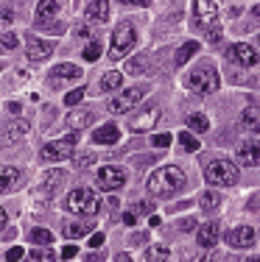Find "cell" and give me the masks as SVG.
<instances>
[{
  "mask_svg": "<svg viewBox=\"0 0 260 262\" xmlns=\"http://www.w3.org/2000/svg\"><path fill=\"white\" fill-rule=\"evenodd\" d=\"M230 59L235 61V64H241V67H255V64H260V53L252 45H246V42H238V45L230 48Z\"/></svg>",
  "mask_w": 260,
  "mask_h": 262,
  "instance_id": "11",
  "label": "cell"
},
{
  "mask_svg": "<svg viewBox=\"0 0 260 262\" xmlns=\"http://www.w3.org/2000/svg\"><path fill=\"white\" fill-rule=\"evenodd\" d=\"M129 212H134V215H151V201H137Z\"/></svg>",
  "mask_w": 260,
  "mask_h": 262,
  "instance_id": "38",
  "label": "cell"
},
{
  "mask_svg": "<svg viewBox=\"0 0 260 262\" xmlns=\"http://www.w3.org/2000/svg\"><path fill=\"white\" fill-rule=\"evenodd\" d=\"M121 3H126V6H140V9H146L148 0H121Z\"/></svg>",
  "mask_w": 260,
  "mask_h": 262,
  "instance_id": "47",
  "label": "cell"
},
{
  "mask_svg": "<svg viewBox=\"0 0 260 262\" xmlns=\"http://www.w3.org/2000/svg\"><path fill=\"white\" fill-rule=\"evenodd\" d=\"M218 257H215V254H207V257H202V262H215Z\"/></svg>",
  "mask_w": 260,
  "mask_h": 262,
  "instance_id": "53",
  "label": "cell"
},
{
  "mask_svg": "<svg viewBox=\"0 0 260 262\" xmlns=\"http://www.w3.org/2000/svg\"><path fill=\"white\" fill-rule=\"evenodd\" d=\"M31 243H36V246H48V243H53V234L48 232V229H34V232H31Z\"/></svg>",
  "mask_w": 260,
  "mask_h": 262,
  "instance_id": "32",
  "label": "cell"
},
{
  "mask_svg": "<svg viewBox=\"0 0 260 262\" xmlns=\"http://www.w3.org/2000/svg\"><path fill=\"white\" fill-rule=\"evenodd\" d=\"M171 259V248L168 246H151L146 251V262H168Z\"/></svg>",
  "mask_w": 260,
  "mask_h": 262,
  "instance_id": "26",
  "label": "cell"
},
{
  "mask_svg": "<svg viewBox=\"0 0 260 262\" xmlns=\"http://www.w3.org/2000/svg\"><path fill=\"white\" fill-rule=\"evenodd\" d=\"M98 56H101V45H98V42H90V45L84 48V59L87 61H95Z\"/></svg>",
  "mask_w": 260,
  "mask_h": 262,
  "instance_id": "36",
  "label": "cell"
},
{
  "mask_svg": "<svg viewBox=\"0 0 260 262\" xmlns=\"http://www.w3.org/2000/svg\"><path fill=\"white\" fill-rule=\"evenodd\" d=\"M11 20H14V14H11L9 9H6V11H3V23H11Z\"/></svg>",
  "mask_w": 260,
  "mask_h": 262,
  "instance_id": "51",
  "label": "cell"
},
{
  "mask_svg": "<svg viewBox=\"0 0 260 262\" xmlns=\"http://www.w3.org/2000/svg\"><path fill=\"white\" fill-rule=\"evenodd\" d=\"M62 11V0H39L36 6V20H53Z\"/></svg>",
  "mask_w": 260,
  "mask_h": 262,
  "instance_id": "22",
  "label": "cell"
},
{
  "mask_svg": "<svg viewBox=\"0 0 260 262\" xmlns=\"http://www.w3.org/2000/svg\"><path fill=\"white\" fill-rule=\"evenodd\" d=\"M92 140H95L98 145H115V142L121 140V131H117V126H112V123H107V126H101L92 134Z\"/></svg>",
  "mask_w": 260,
  "mask_h": 262,
  "instance_id": "21",
  "label": "cell"
},
{
  "mask_svg": "<svg viewBox=\"0 0 260 262\" xmlns=\"http://www.w3.org/2000/svg\"><path fill=\"white\" fill-rule=\"evenodd\" d=\"M146 56H134V59H129V64H126V73H132V76H137V73H143L146 70Z\"/></svg>",
  "mask_w": 260,
  "mask_h": 262,
  "instance_id": "35",
  "label": "cell"
},
{
  "mask_svg": "<svg viewBox=\"0 0 260 262\" xmlns=\"http://www.w3.org/2000/svg\"><path fill=\"white\" fill-rule=\"evenodd\" d=\"M67 126H70V128H87V126H92V112H87V109L70 112V115H67Z\"/></svg>",
  "mask_w": 260,
  "mask_h": 262,
  "instance_id": "24",
  "label": "cell"
},
{
  "mask_svg": "<svg viewBox=\"0 0 260 262\" xmlns=\"http://www.w3.org/2000/svg\"><path fill=\"white\" fill-rule=\"evenodd\" d=\"M134 42H137L134 28L129 26V23H121V26L115 28V34H112V48H109V56H112V59H123V56L134 48Z\"/></svg>",
  "mask_w": 260,
  "mask_h": 262,
  "instance_id": "6",
  "label": "cell"
},
{
  "mask_svg": "<svg viewBox=\"0 0 260 262\" xmlns=\"http://www.w3.org/2000/svg\"><path fill=\"white\" fill-rule=\"evenodd\" d=\"M90 246H92V248H101V246H104V234H101V232L92 234V237H90Z\"/></svg>",
  "mask_w": 260,
  "mask_h": 262,
  "instance_id": "44",
  "label": "cell"
},
{
  "mask_svg": "<svg viewBox=\"0 0 260 262\" xmlns=\"http://www.w3.org/2000/svg\"><path fill=\"white\" fill-rule=\"evenodd\" d=\"M123 223H126V226H134V223H137V215H134V212H126V215H123Z\"/></svg>",
  "mask_w": 260,
  "mask_h": 262,
  "instance_id": "46",
  "label": "cell"
},
{
  "mask_svg": "<svg viewBox=\"0 0 260 262\" xmlns=\"http://www.w3.org/2000/svg\"><path fill=\"white\" fill-rule=\"evenodd\" d=\"M126 176L129 173L123 170V167H117V165H107V167H101L98 170V176H95V184L101 187V190H121L123 184H126Z\"/></svg>",
  "mask_w": 260,
  "mask_h": 262,
  "instance_id": "7",
  "label": "cell"
},
{
  "mask_svg": "<svg viewBox=\"0 0 260 262\" xmlns=\"http://www.w3.org/2000/svg\"><path fill=\"white\" fill-rule=\"evenodd\" d=\"M121 86V73H107V76L101 78V90L109 92V90H117Z\"/></svg>",
  "mask_w": 260,
  "mask_h": 262,
  "instance_id": "34",
  "label": "cell"
},
{
  "mask_svg": "<svg viewBox=\"0 0 260 262\" xmlns=\"http://www.w3.org/2000/svg\"><path fill=\"white\" fill-rule=\"evenodd\" d=\"M196 51H199V42H185V45L176 51V56H173V61H176V64H188V59Z\"/></svg>",
  "mask_w": 260,
  "mask_h": 262,
  "instance_id": "30",
  "label": "cell"
},
{
  "mask_svg": "<svg viewBox=\"0 0 260 262\" xmlns=\"http://www.w3.org/2000/svg\"><path fill=\"white\" fill-rule=\"evenodd\" d=\"M188 86L193 92H199V95H210V92H215V90H218V73H215V67H210V64L196 67V70L188 76Z\"/></svg>",
  "mask_w": 260,
  "mask_h": 262,
  "instance_id": "4",
  "label": "cell"
},
{
  "mask_svg": "<svg viewBox=\"0 0 260 262\" xmlns=\"http://www.w3.org/2000/svg\"><path fill=\"white\" fill-rule=\"evenodd\" d=\"M95 229V221H76L67 226V237H84Z\"/></svg>",
  "mask_w": 260,
  "mask_h": 262,
  "instance_id": "25",
  "label": "cell"
},
{
  "mask_svg": "<svg viewBox=\"0 0 260 262\" xmlns=\"http://www.w3.org/2000/svg\"><path fill=\"white\" fill-rule=\"evenodd\" d=\"M98 198L95 192L90 190V187H76V190H70V195L65 198V209L73 212V215H95L98 212Z\"/></svg>",
  "mask_w": 260,
  "mask_h": 262,
  "instance_id": "2",
  "label": "cell"
},
{
  "mask_svg": "<svg viewBox=\"0 0 260 262\" xmlns=\"http://www.w3.org/2000/svg\"><path fill=\"white\" fill-rule=\"evenodd\" d=\"M143 95H146V86H129V90H123L117 98H112V101H109L107 109L112 112V115H123V112H129Z\"/></svg>",
  "mask_w": 260,
  "mask_h": 262,
  "instance_id": "8",
  "label": "cell"
},
{
  "mask_svg": "<svg viewBox=\"0 0 260 262\" xmlns=\"http://www.w3.org/2000/svg\"><path fill=\"white\" fill-rule=\"evenodd\" d=\"M76 36H78V39H90L92 34H90V28H87V26H78L76 28Z\"/></svg>",
  "mask_w": 260,
  "mask_h": 262,
  "instance_id": "45",
  "label": "cell"
},
{
  "mask_svg": "<svg viewBox=\"0 0 260 262\" xmlns=\"http://www.w3.org/2000/svg\"><path fill=\"white\" fill-rule=\"evenodd\" d=\"M90 165H95V154L84 151V154H76V157H73V167H78V170H84V167H90Z\"/></svg>",
  "mask_w": 260,
  "mask_h": 262,
  "instance_id": "31",
  "label": "cell"
},
{
  "mask_svg": "<svg viewBox=\"0 0 260 262\" xmlns=\"http://www.w3.org/2000/svg\"><path fill=\"white\" fill-rule=\"evenodd\" d=\"M84 73H82V67L78 64H59V67H53V73H51V81L53 84H65V81H78Z\"/></svg>",
  "mask_w": 260,
  "mask_h": 262,
  "instance_id": "17",
  "label": "cell"
},
{
  "mask_svg": "<svg viewBox=\"0 0 260 262\" xmlns=\"http://www.w3.org/2000/svg\"><path fill=\"white\" fill-rule=\"evenodd\" d=\"M227 243L232 248H252L255 246V229L252 226H235L230 234H227Z\"/></svg>",
  "mask_w": 260,
  "mask_h": 262,
  "instance_id": "12",
  "label": "cell"
},
{
  "mask_svg": "<svg viewBox=\"0 0 260 262\" xmlns=\"http://www.w3.org/2000/svg\"><path fill=\"white\" fill-rule=\"evenodd\" d=\"M207 39L210 42H218L221 39V26L218 28H207Z\"/></svg>",
  "mask_w": 260,
  "mask_h": 262,
  "instance_id": "43",
  "label": "cell"
},
{
  "mask_svg": "<svg viewBox=\"0 0 260 262\" xmlns=\"http://www.w3.org/2000/svg\"><path fill=\"white\" fill-rule=\"evenodd\" d=\"M76 142H78V131L67 134L65 140L48 142V145L39 151V159H42V162H62V159L73 157V148H76Z\"/></svg>",
  "mask_w": 260,
  "mask_h": 262,
  "instance_id": "5",
  "label": "cell"
},
{
  "mask_svg": "<svg viewBox=\"0 0 260 262\" xmlns=\"http://www.w3.org/2000/svg\"><path fill=\"white\" fill-rule=\"evenodd\" d=\"M26 257V251H23L20 246H14V248H9V251H6V259L9 262H17V259H23Z\"/></svg>",
  "mask_w": 260,
  "mask_h": 262,
  "instance_id": "39",
  "label": "cell"
},
{
  "mask_svg": "<svg viewBox=\"0 0 260 262\" xmlns=\"http://www.w3.org/2000/svg\"><path fill=\"white\" fill-rule=\"evenodd\" d=\"M188 128L190 131H196V134H202V131H207L210 128V123H207V117L202 115V112H193V115H188Z\"/></svg>",
  "mask_w": 260,
  "mask_h": 262,
  "instance_id": "28",
  "label": "cell"
},
{
  "mask_svg": "<svg viewBox=\"0 0 260 262\" xmlns=\"http://www.w3.org/2000/svg\"><path fill=\"white\" fill-rule=\"evenodd\" d=\"M218 234H221L218 223H215V221H207V223H202V226H199L196 240H199V246H204V248H213L215 243H218Z\"/></svg>",
  "mask_w": 260,
  "mask_h": 262,
  "instance_id": "16",
  "label": "cell"
},
{
  "mask_svg": "<svg viewBox=\"0 0 260 262\" xmlns=\"http://www.w3.org/2000/svg\"><path fill=\"white\" fill-rule=\"evenodd\" d=\"M193 17L202 28H213L218 23V6L213 0H193Z\"/></svg>",
  "mask_w": 260,
  "mask_h": 262,
  "instance_id": "9",
  "label": "cell"
},
{
  "mask_svg": "<svg viewBox=\"0 0 260 262\" xmlns=\"http://www.w3.org/2000/svg\"><path fill=\"white\" fill-rule=\"evenodd\" d=\"M252 14H255V17H260V6H255V9H252Z\"/></svg>",
  "mask_w": 260,
  "mask_h": 262,
  "instance_id": "54",
  "label": "cell"
},
{
  "mask_svg": "<svg viewBox=\"0 0 260 262\" xmlns=\"http://www.w3.org/2000/svg\"><path fill=\"white\" fill-rule=\"evenodd\" d=\"M28 134V123L26 120H11V123H6L3 126V142H17V140H23V137Z\"/></svg>",
  "mask_w": 260,
  "mask_h": 262,
  "instance_id": "20",
  "label": "cell"
},
{
  "mask_svg": "<svg viewBox=\"0 0 260 262\" xmlns=\"http://www.w3.org/2000/svg\"><path fill=\"white\" fill-rule=\"evenodd\" d=\"M182 187H185V173H182V167H173V165L154 170L146 182L148 195H154V198H168L173 192H179Z\"/></svg>",
  "mask_w": 260,
  "mask_h": 262,
  "instance_id": "1",
  "label": "cell"
},
{
  "mask_svg": "<svg viewBox=\"0 0 260 262\" xmlns=\"http://www.w3.org/2000/svg\"><path fill=\"white\" fill-rule=\"evenodd\" d=\"M199 204H202L204 212H213V209L221 207V195H218V192H213V190H207V192H202Z\"/></svg>",
  "mask_w": 260,
  "mask_h": 262,
  "instance_id": "29",
  "label": "cell"
},
{
  "mask_svg": "<svg viewBox=\"0 0 260 262\" xmlns=\"http://www.w3.org/2000/svg\"><path fill=\"white\" fill-rule=\"evenodd\" d=\"M204 179H207V184H213V187H232L235 182H238V167H235L232 162H227V159H215V162L207 165Z\"/></svg>",
  "mask_w": 260,
  "mask_h": 262,
  "instance_id": "3",
  "label": "cell"
},
{
  "mask_svg": "<svg viewBox=\"0 0 260 262\" xmlns=\"http://www.w3.org/2000/svg\"><path fill=\"white\" fill-rule=\"evenodd\" d=\"M0 42H3V48H17V36L14 34H3Z\"/></svg>",
  "mask_w": 260,
  "mask_h": 262,
  "instance_id": "41",
  "label": "cell"
},
{
  "mask_svg": "<svg viewBox=\"0 0 260 262\" xmlns=\"http://www.w3.org/2000/svg\"><path fill=\"white\" fill-rule=\"evenodd\" d=\"M143 243H146V234H134L132 237V246H143Z\"/></svg>",
  "mask_w": 260,
  "mask_h": 262,
  "instance_id": "48",
  "label": "cell"
},
{
  "mask_svg": "<svg viewBox=\"0 0 260 262\" xmlns=\"http://www.w3.org/2000/svg\"><path fill=\"white\" fill-rule=\"evenodd\" d=\"M246 262H260V259H255V257H252V259H246Z\"/></svg>",
  "mask_w": 260,
  "mask_h": 262,
  "instance_id": "55",
  "label": "cell"
},
{
  "mask_svg": "<svg viewBox=\"0 0 260 262\" xmlns=\"http://www.w3.org/2000/svg\"><path fill=\"white\" fill-rule=\"evenodd\" d=\"M151 142H154V148H168L171 145V134H157Z\"/></svg>",
  "mask_w": 260,
  "mask_h": 262,
  "instance_id": "40",
  "label": "cell"
},
{
  "mask_svg": "<svg viewBox=\"0 0 260 262\" xmlns=\"http://www.w3.org/2000/svg\"><path fill=\"white\" fill-rule=\"evenodd\" d=\"M26 262H56V254H53L48 246H36L34 251L28 254Z\"/></svg>",
  "mask_w": 260,
  "mask_h": 262,
  "instance_id": "27",
  "label": "cell"
},
{
  "mask_svg": "<svg viewBox=\"0 0 260 262\" xmlns=\"http://www.w3.org/2000/svg\"><path fill=\"white\" fill-rule=\"evenodd\" d=\"M82 98H84V86H78V90H73V92H67V95H65V103L67 106H76Z\"/></svg>",
  "mask_w": 260,
  "mask_h": 262,
  "instance_id": "37",
  "label": "cell"
},
{
  "mask_svg": "<svg viewBox=\"0 0 260 262\" xmlns=\"http://www.w3.org/2000/svg\"><path fill=\"white\" fill-rule=\"evenodd\" d=\"M23 173L17 170V167H9V165H0V195L3 192H11V190H17L23 182Z\"/></svg>",
  "mask_w": 260,
  "mask_h": 262,
  "instance_id": "15",
  "label": "cell"
},
{
  "mask_svg": "<svg viewBox=\"0 0 260 262\" xmlns=\"http://www.w3.org/2000/svg\"><path fill=\"white\" fill-rule=\"evenodd\" d=\"M241 128L249 131V134H257L260 131V106H246L241 112Z\"/></svg>",
  "mask_w": 260,
  "mask_h": 262,
  "instance_id": "18",
  "label": "cell"
},
{
  "mask_svg": "<svg viewBox=\"0 0 260 262\" xmlns=\"http://www.w3.org/2000/svg\"><path fill=\"white\" fill-rule=\"evenodd\" d=\"M238 162L244 167H257L260 165V142L249 140V142H241L238 148Z\"/></svg>",
  "mask_w": 260,
  "mask_h": 262,
  "instance_id": "13",
  "label": "cell"
},
{
  "mask_svg": "<svg viewBox=\"0 0 260 262\" xmlns=\"http://www.w3.org/2000/svg\"><path fill=\"white\" fill-rule=\"evenodd\" d=\"M115 262H132V257H129V254H117Z\"/></svg>",
  "mask_w": 260,
  "mask_h": 262,
  "instance_id": "49",
  "label": "cell"
},
{
  "mask_svg": "<svg viewBox=\"0 0 260 262\" xmlns=\"http://www.w3.org/2000/svg\"><path fill=\"white\" fill-rule=\"evenodd\" d=\"M53 53V42H31L28 45V61H42Z\"/></svg>",
  "mask_w": 260,
  "mask_h": 262,
  "instance_id": "23",
  "label": "cell"
},
{
  "mask_svg": "<svg viewBox=\"0 0 260 262\" xmlns=\"http://www.w3.org/2000/svg\"><path fill=\"white\" fill-rule=\"evenodd\" d=\"M148 223H151V226H159V215H148Z\"/></svg>",
  "mask_w": 260,
  "mask_h": 262,
  "instance_id": "52",
  "label": "cell"
},
{
  "mask_svg": "<svg viewBox=\"0 0 260 262\" xmlns=\"http://www.w3.org/2000/svg\"><path fill=\"white\" fill-rule=\"evenodd\" d=\"M6 229V212H3V207H0V232Z\"/></svg>",
  "mask_w": 260,
  "mask_h": 262,
  "instance_id": "50",
  "label": "cell"
},
{
  "mask_svg": "<svg viewBox=\"0 0 260 262\" xmlns=\"http://www.w3.org/2000/svg\"><path fill=\"white\" fill-rule=\"evenodd\" d=\"M67 184V173L62 170V167H56V170H45L39 179V190L42 195H56V192H62V187Z\"/></svg>",
  "mask_w": 260,
  "mask_h": 262,
  "instance_id": "10",
  "label": "cell"
},
{
  "mask_svg": "<svg viewBox=\"0 0 260 262\" xmlns=\"http://www.w3.org/2000/svg\"><path fill=\"white\" fill-rule=\"evenodd\" d=\"M157 120H159V109H146V112H140L137 117L129 120V128L132 131H151L157 126Z\"/></svg>",
  "mask_w": 260,
  "mask_h": 262,
  "instance_id": "14",
  "label": "cell"
},
{
  "mask_svg": "<svg viewBox=\"0 0 260 262\" xmlns=\"http://www.w3.org/2000/svg\"><path fill=\"white\" fill-rule=\"evenodd\" d=\"M76 254H78L76 246H65V248H62V257H65V259H73Z\"/></svg>",
  "mask_w": 260,
  "mask_h": 262,
  "instance_id": "42",
  "label": "cell"
},
{
  "mask_svg": "<svg viewBox=\"0 0 260 262\" xmlns=\"http://www.w3.org/2000/svg\"><path fill=\"white\" fill-rule=\"evenodd\" d=\"M179 142H182V148L185 151H199V140H196L193 134H190V131H182V134H179Z\"/></svg>",
  "mask_w": 260,
  "mask_h": 262,
  "instance_id": "33",
  "label": "cell"
},
{
  "mask_svg": "<svg viewBox=\"0 0 260 262\" xmlns=\"http://www.w3.org/2000/svg\"><path fill=\"white\" fill-rule=\"evenodd\" d=\"M84 14H87V20H92V23H107L109 0H90V6L84 9Z\"/></svg>",
  "mask_w": 260,
  "mask_h": 262,
  "instance_id": "19",
  "label": "cell"
}]
</instances>
